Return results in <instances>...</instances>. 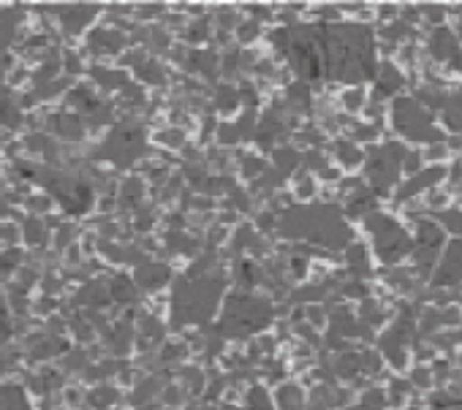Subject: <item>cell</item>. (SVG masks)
Here are the masks:
<instances>
[{
    "mask_svg": "<svg viewBox=\"0 0 462 410\" xmlns=\"http://www.w3.org/2000/svg\"><path fill=\"white\" fill-rule=\"evenodd\" d=\"M383 71H386L389 77H386V79H381V85H378V96H389V93H394V90L400 87V82H402V79H400V74H397L392 66H386Z\"/></svg>",
    "mask_w": 462,
    "mask_h": 410,
    "instance_id": "cell-9",
    "label": "cell"
},
{
    "mask_svg": "<svg viewBox=\"0 0 462 410\" xmlns=\"http://www.w3.org/2000/svg\"><path fill=\"white\" fill-rule=\"evenodd\" d=\"M400 160H405V150L400 144H386L370 158V179L378 190H386L397 179Z\"/></svg>",
    "mask_w": 462,
    "mask_h": 410,
    "instance_id": "cell-4",
    "label": "cell"
},
{
    "mask_svg": "<svg viewBox=\"0 0 462 410\" xmlns=\"http://www.w3.org/2000/svg\"><path fill=\"white\" fill-rule=\"evenodd\" d=\"M394 125L411 141H419V144H440L443 141V133L430 123L424 106L413 98H400L394 104Z\"/></svg>",
    "mask_w": 462,
    "mask_h": 410,
    "instance_id": "cell-2",
    "label": "cell"
},
{
    "mask_svg": "<svg viewBox=\"0 0 462 410\" xmlns=\"http://www.w3.org/2000/svg\"><path fill=\"white\" fill-rule=\"evenodd\" d=\"M294 66L308 77L362 82L375 74L373 33L359 25L310 28L294 39Z\"/></svg>",
    "mask_w": 462,
    "mask_h": 410,
    "instance_id": "cell-1",
    "label": "cell"
},
{
    "mask_svg": "<svg viewBox=\"0 0 462 410\" xmlns=\"http://www.w3.org/2000/svg\"><path fill=\"white\" fill-rule=\"evenodd\" d=\"M370 229H373V234H375V248H378V253H381L383 261L394 264V261H400V259L411 251L408 234H405L392 218L378 215V218L370 221Z\"/></svg>",
    "mask_w": 462,
    "mask_h": 410,
    "instance_id": "cell-3",
    "label": "cell"
},
{
    "mask_svg": "<svg viewBox=\"0 0 462 410\" xmlns=\"http://www.w3.org/2000/svg\"><path fill=\"white\" fill-rule=\"evenodd\" d=\"M430 55H432L435 60H443V63L451 60V66H457V68H459V63H462L459 41H457V36H454L448 28H438V31L430 36Z\"/></svg>",
    "mask_w": 462,
    "mask_h": 410,
    "instance_id": "cell-6",
    "label": "cell"
},
{
    "mask_svg": "<svg viewBox=\"0 0 462 410\" xmlns=\"http://www.w3.org/2000/svg\"><path fill=\"white\" fill-rule=\"evenodd\" d=\"M459 280H462V240H457V242L448 245V251L443 256V264L435 272L432 283L435 286H454Z\"/></svg>",
    "mask_w": 462,
    "mask_h": 410,
    "instance_id": "cell-7",
    "label": "cell"
},
{
    "mask_svg": "<svg viewBox=\"0 0 462 410\" xmlns=\"http://www.w3.org/2000/svg\"><path fill=\"white\" fill-rule=\"evenodd\" d=\"M440 223H443L451 234L462 237V213H457V210H451V213H440Z\"/></svg>",
    "mask_w": 462,
    "mask_h": 410,
    "instance_id": "cell-10",
    "label": "cell"
},
{
    "mask_svg": "<svg viewBox=\"0 0 462 410\" xmlns=\"http://www.w3.org/2000/svg\"><path fill=\"white\" fill-rule=\"evenodd\" d=\"M440 179H443V169H440V166H432V169H427V171H416V177L400 187V201L416 196L419 190H424V187H430V185H435V182H440Z\"/></svg>",
    "mask_w": 462,
    "mask_h": 410,
    "instance_id": "cell-8",
    "label": "cell"
},
{
    "mask_svg": "<svg viewBox=\"0 0 462 410\" xmlns=\"http://www.w3.org/2000/svg\"><path fill=\"white\" fill-rule=\"evenodd\" d=\"M443 248V229L432 221H419L416 229V267L421 275H427L435 264L438 251Z\"/></svg>",
    "mask_w": 462,
    "mask_h": 410,
    "instance_id": "cell-5",
    "label": "cell"
}]
</instances>
